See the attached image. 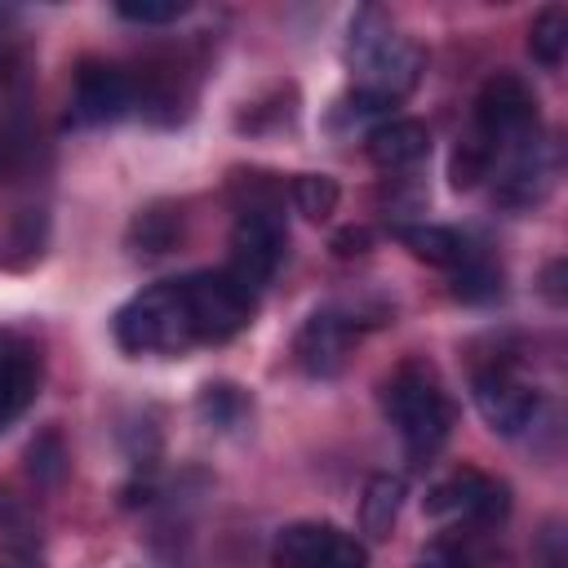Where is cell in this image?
<instances>
[{
  "mask_svg": "<svg viewBox=\"0 0 568 568\" xmlns=\"http://www.w3.org/2000/svg\"><path fill=\"white\" fill-rule=\"evenodd\" d=\"M346 62H351V75H355V89L368 93L373 102L382 106H395L417 80H422V49L399 36L390 27V18L382 9H359L351 18V31H346Z\"/></svg>",
  "mask_w": 568,
  "mask_h": 568,
  "instance_id": "6da1fadb",
  "label": "cell"
},
{
  "mask_svg": "<svg viewBox=\"0 0 568 568\" xmlns=\"http://www.w3.org/2000/svg\"><path fill=\"white\" fill-rule=\"evenodd\" d=\"M382 413L399 430V439L417 466H426L444 448V439L453 435V417H457L448 390L439 386V377L426 364H399L382 382Z\"/></svg>",
  "mask_w": 568,
  "mask_h": 568,
  "instance_id": "7a4b0ae2",
  "label": "cell"
},
{
  "mask_svg": "<svg viewBox=\"0 0 568 568\" xmlns=\"http://www.w3.org/2000/svg\"><path fill=\"white\" fill-rule=\"evenodd\" d=\"M111 333H115V346L129 355H186L195 346V333L182 302V284L169 280L133 293L115 311Z\"/></svg>",
  "mask_w": 568,
  "mask_h": 568,
  "instance_id": "3957f363",
  "label": "cell"
},
{
  "mask_svg": "<svg viewBox=\"0 0 568 568\" xmlns=\"http://www.w3.org/2000/svg\"><path fill=\"white\" fill-rule=\"evenodd\" d=\"M537 129H541V115H537V93L528 89V80L515 71H493L475 93L470 138L497 155V151L519 146L524 138H532Z\"/></svg>",
  "mask_w": 568,
  "mask_h": 568,
  "instance_id": "277c9868",
  "label": "cell"
},
{
  "mask_svg": "<svg viewBox=\"0 0 568 568\" xmlns=\"http://www.w3.org/2000/svg\"><path fill=\"white\" fill-rule=\"evenodd\" d=\"M178 284H182V302H186L195 342H231L253 320L257 293L244 288L226 266L222 271H191Z\"/></svg>",
  "mask_w": 568,
  "mask_h": 568,
  "instance_id": "5b68a950",
  "label": "cell"
},
{
  "mask_svg": "<svg viewBox=\"0 0 568 568\" xmlns=\"http://www.w3.org/2000/svg\"><path fill=\"white\" fill-rule=\"evenodd\" d=\"M271 568H368V550L337 524L297 519L275 532Z\"/></svg>",
  "mask_w": 568,
  "mask_h": 568,
  "instance_id": "8992f818",
  "label": "cell"
},
{
  "mask_svg": "<svg viewBox=\"0 0 568 568\" xmlns=\"http://www.w3.org/2000/svg\"><path fill=\"white\" fill-rule=\"evenodd\" d=\"M284 248H288V231H284L280 209H240L235 231H231L226 271H231L244 288L257 293V288L271 284V275L280 271Z\"/></svg>",
  "mask_w": 568,
  "mask_h": 568,
  "instance_id": "52a82bcc",
  "label": "cell"
},
{
  "mask_svg": "<svg viewBox=\"0 0 568 568\" xmlns=\"http://www.w3.org/2000/svg\"><path fill=\"white\" fill-rule=\"evenodd\" d=\"M133 111V80L106 58H84L71 80V124L102 129Z\"/></svg>",
  "mask_w": 568,
  "mask_h": 568,
  "instance_id": "ba28073f",
  "label": "cell"
},
{
  "mask_svg": "<svg viewBox=\"0 0 568 568\" xmlns=\"http://www.w3.org/2000/svg\"><path fill=\"white\" fill-rule=\"evenodd\" d=\"M426 510L435 519H462V524H497L506 519L510 510V488L484 470H453L448 479H439L430 493H426Z\"/></svg>",
  "mask_w": 568,
  "mask_h": 568,
  "instance_id": "9c48e42d",
  "label": "cell"
},
{
  "mask_svg": "<svg viewBox=\"0 0 568 568\" xmlns=\"http://www.w3.org/2000/svg\"><path fill=\"white\" fill-rule=\"evenodd\" d=\"M470 395H475V408L479 417L497 430V435H524L528 426H537L541 417V390H532L524 377H515L506 364H493V368H479L475 382H470Z\"/></svg>",
  "mask_w": 568,
  "mask_h": 568,
  "instance_id": "30bf717a",
  "label": "cell"
},
{
  "mask_svg": "<svg viewBox=\"0 0 568 568\" xmlns=\"http://www.w3.org/2000/svg\"><path fill=\"white\" fill-rule=\"evenodd\" d=\"M359 311H346V306H320L302 320L297 337H293V359L306 377H333L342 373L346 364V351L359 333Z\"/></svg>",
  "mask_w": 568,
  "mask_h": 568,
  "instance_id": "8fae6325",
  "label": "cell"
},
{
  "mask_svg": "<svg viewBox=\"0 0 568 568\" xmlns=\"http://www.w3.org/2000/svg\"><path fill=\"white\" fill-rule=\"evenodd\" d=\"M555 173H559L555 142L541 138V129H537L532 138H524L519 146L506 151V164L497 169V200L506 209H532L550 195Z\"/></svg>",
  "mask_w": 568,
  "mask_h": 568,
  "instance_id": "7c38bea8",
  "label": "cell"
},
{
  "mask_svg": "<svg viewBox=\"0 0 568 568\" xmlns=\"http://www.w3.org/2000/svg\"><path fill=\"white\" fill-rule=\"evenodd\" d=\"M40 351L13 333V328H0V435L36 404L40 395Z\"/></svg>",
  "mask_w": 568,
  "mask_h": 568,
  "instance_id": "4fadbf2b",
  "label": "cell"
},
{
  "mask_svg": "<svg viewBox=\"0 0 568 568\" xmlns=\"http://www.w3.org/2000/svg\"><path fill=\"white\" fill-rule=\"evenodd\" d=\"M364 151H368V160L377 169L408 173V169H417L430 155V129L422 120H413V115H386L382 124L368 129Z\"/></svg>",
  "mask_w": 568,
  "mask_h": 568,
  "instance_id": "5bb4252c",
  "label": "cell"
},
{
  "mask_svg": "<svg viewBox=\"0 0 568 568\" xmlns=\"http://www.w3.org/2000/svg\"><path fill=\"white\" fill-rule=\"evenodd\" d=\"M399 510H404V479L390 475V470L373 475V479L364 484V497H359V528H364L373 541H382V537H390Z\"/></svg>",
  "mask_w": 568,
  "mask_h": 568,
  "instance_id": "9a60e30c",
  "label": "cell"
},
{
  "mask_svg": "<svg viewBox=\"0 0 568 568\" xmlns=\"http://www.w3.org/2000/svg\"><path fill=\"white\" fill-rule=\"evenodd\" d=\"M395 240L417 257V262H426V266H457L470 248H466V240L453 231V226H435V222H417V226H395Z\"/></svg>",
  "mask_w": 568,
  "mask_h": 568,
  "instance_id": "2e32d148",
  "label": "cell"
},
{
  "mask_svg": "<svg viewBox=\"0 0 568 568\" xmlns=\"http://www.w3.org/2000/svg\"><path fill=\"white\" fill-rule=\"evenodd\" d=\"M178 235H182V213H178L173 204H146V209H138L133 222H129V248H133L138 257H160V253H169V248L178 244Z\"/></svg>",
  "mask_w": 568,
  "mask_h": 568,
  "instance_id": "e0dca14e",
  "label": "cell"
},
{
  "mask_svg": "<svg viewBox=\"0 0 568 568\" xmlns=\"http://www.w3.org/2000/svg\"><path fill=\"white\" fill-rule=\"evenodd\" d=\"M564 49H568V9L564 4H546L528 27V53H532L537 67L555 71L564 62Z\"/></svg>",
  "mask_w": 568,
  "mask_h": 568,
  "instance_id": "ac0fdd59",
  "label": "cell"
},
{
  "mask_svg": "<svg viewBox=\"0 0 568 568\" xmlns=\"http://www.w3.org/2000/svg\"><path fill=\"white\" fill-rule=\"evenodd\" d=\"M453 297L457 302H493V297H501V271L488 257L466 253L453 266Z\"/></svg>",
  "mask_w": 568,
  "mask_h": 568,
  "instance_id": "d6986e66",
  "label": "cell"
},
{
  "mask_svg": "<svg viewBox=\"0 0 568 568\" xmlns=\"http://www.w3.org/2000/svg\"><path fill=\"white\" fill-rule=\"evenodd\" d=\"M288 195H293L297 213L311 217V222L333 217V209H337V200H342V191H337V182H333L328 173H297V178L288 182Z\"/></svg>",
  "mask_w": 568,
  "mask_h": 568,
  "instance_id": "ffe728a7",
  "label": "cell"
},
{
  "mask_svg": "<svg viewBox=\"0 0 568 568\" xmlns=\"http://www.w3.org/2000/svg\"><path fill=\"white\" fill-rule=\"evenodd\" d=\"M200 417L209 426H217V430H231V426H240L248 417V395L240 386H231V382H209L200 390Z\"/></svg>",
  "mask_w": 568,
  "mask_h": 568,
  "instance_id": "44dd1931",
  "label": "cell"
},
{
  "mask_svg": "<svg viewBox=\"0 0 568 568\" xmlns=\"http://www.w3.org/2000/svg\"><path fill=\"white\" fill-rule=\"evenodd\" d=\"M67 462H71V457H67V444H62L58 430H40V435L27 444V475H31L40 488L62 484Z\"/></svg>",
  "mask_w": 568,
  "mask_h": 568,
  "instance_id": "7402d4cb",
  "label": "cell"
},
{
  "mask_svg": "<svg viewBox=\"0 0 568 568\" xmlns=\"http://www.w3.org/2000/svg\"><path fill=\"white\" fill-rule=\"evenodd\" d=\"M31 124H27V115L22 111H13V115H4L0 120V182H13L27 164H31Z\"/></svg>",
  "mask_w": 568,
  "mask_h": 568,
  "instance_id": "603a6c76",
  "label": "cell"
},
{
  "mask_svg": "<svg viewBox=\"0 0 568 568\" xmlns=\"http://www.w3.org/2000/svg\"><path fill=\"white\" fill-rule=\"evenodd\" d=\"M493 164H497V155H493L484 142L462 138V142H457V151H453L448 178H453V186H457V191H470V186H479L484 178H493Z\"/></svg>",
  "mask_w": 568,
  "mask_h": 568,
  "instance_id": "cb8c5ba5",
  "label": "cell"
},
{
  "mask_svg": "<svg viewBox=\"0 0 568 568\" xmlns=\"http://www.w3.org/2000/svg\"><path fill=\"white\" fill-rule=\"evenodd\" d=\"M115 13L124 22H138V27H169V22L186 18L191 4L186 0H120Z\"/></svg>",
  "mask_w": 568,
  "mask_h": 568,
  "instance_id": "d4e9b609",
  "label": "cell"
},
{
  "mask_svg": "<svg viewBox=\"0 0 568 568\" xmlns=\"http://www.w3.org/2000/svg\"><path fill=\"white\" fill-rule=\"evenodd\" d=\"M413 568H475V555L462 541H435V546H426V555Z\"/></svg>",
  "mask_w": 568,
  "mask_h": 568,
  "instance_id": "484cf974",
  "label": "cell"
},
{
  "mask_svg": "<svg viewBox=\"0 0 568 568\" xmlns=\"http://www.w3.org/2000/svg\"><path fill=\"white\" fill-rule=\"evenodd\" d=\"M328 248H333L337 257H359V253L373 248V231H368V226H342V231L328 240Z\"/></svg>",
  "mask_w": 568,
  "mask_h": 568,
  "instance_id": "4316f807",
  "label": "cell"
},
{
  "mask_svg": "<svg viewBox=\"0 0 568 568\" xmlns=\"http://www.w3.org/2000/svg\"><path fill=\"white\" fill-rule=\"evenodd\" d=\"M0 568H44L40 555L22 541H0Z\"/></svg>",
  "mask_w": 568,
  "mask_h": 568,
  "instance_id": "83f0119b",
  "label": "cell"
},
{
  "mask_svg": "<svg viewBox=\"0 0 568 568\" xmlns=\"http://www.w3.org/2000/svg\"><path fill=\"white\" fill-rule=\"evenodd\" d=\"M541 288H546V297L559 306L564 302V257H555L550 266H546V275H541Z\"/></svg>",
  "mask_w": 568,
  "mask_h": 568,
  "instance_id": "f1b7e54d",
  "label": "cell"
}]
</instances>
